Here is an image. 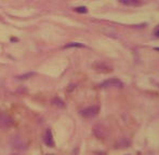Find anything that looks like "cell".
<instances>
[{
  "mask_svg": "<svg viewBox=\"0 0 159 155\" xmlns=\"http://www.w3.org/2000/svg\"><path fill=\"white\" fill-rule=\"evenodd\" d=\"M14 121L9 114H7L3 111H0V129H8L12 127Z\"/></svg>",
  "mask_w": 159,
  "mask_h": 155,
  "instance_id": "obj_1",
  "label": "cell"
},
{
  "mask_svg": "<svg viewBox=\"0 0 159 155\" xmlns=\"http://www.w3.org/2000/svg\"><path fill=\"white\" fill-rule=\"evenodd\" d=\"M123 86V83L120 80L116 79V78H111V79H108L105 80L104 82L100 84V87L101 88H121Z\"/></svg>",
  "mask_w": 159,
  "mask_h": 155,
  "instance_id": "obj_2",
  "label": "cell"
},
{
  "mask_svg": "<svg viewBox=\"0 0 159 155\" xmlns=\"http://www.w3.org/2000/svg\"><path fill=\"white\" fill-rule=\"evenodd\" d=\"M99 112V108L96 107V106H91V107H88L84 110L80 111V114L81 116H84V117H93V116H95Z\"/></svg>",
  "mask_w": 159,
  "mask_h": 155,
  "instance_id": "obj_3",
  "label": "cell"
},
{
  "mask_svg": "<svg viewBox=\"0 0 159 155\" xmlns=\"http://www.w3.org/2000/svg\"><path fill=\"white\" fill-rule=\"evenodd\" d=\"M43 142L49 148H52L54 146V140H53V135H52V131L50 128H48L45 130V136H43Z\"/></svg>",
  "mask_w": 159,
  "mask_h": 155,
  "instance_id": "obj_4",
  "label": "cell"
},
{
  "mask_svg": "<svg viewBox=\"0 0 159 155\" xmlns=\"http://www.w3.org/2000/svg\"><path fill=\"white\" fill-rule=\"evenodd\" d=\"M69 48H84V45L82 43H79V42H69V43L64 45V49Z\"/></svg>",
  "mask_w": 159,
  "mask_h": 155,
  "instance_id": "obj_5",
  "label": "cell"
},
{
  "mask_svg": "<svg viewBox=\"0 0 159 155\" xmlns=\"http://www.w3.org/2000/svg\"><path fill=\"white\" fill-rule=\"evenodd\" d=\"M119 2L125 6H135L138 3V0H119Z\"/></svg>",
  "mask_w": 159,
  "mask_h": 155,
  "instance_id": "obj_6",
  "label": "cell"
},
{
  "mask_svg": "<svg viewBox=\"0 0 159 155\" xmlns=\"http://www.w3.org/2000/svg\"><path fill=\"white\" fill-rule=\"evenodd\" d=\"M52 104H55V106H57V107H65V104H64V101L62 100V99H60L59 97H55V98L52 100Z\"/></svg>",
  "mask_w": 159,
  "mask_h": 155,
  "instance_id": "obj_7",
  "label": "cell"
},
{
  "mask_svg": "<svg viewBox=\"0 0 159 155\" xmlns=\"http://www.w3.org/2000/svg\"><path fill=\"white\" fill-rule=\"evenodd\" d=\"M35 75H36L35 72H28V73H24V75H18V79H20V80H25V79H29V78L34 77Z\"/></svg>",
  "mask_w": 159,
  "mask_h": 155,
  "instance_id": "obj_8",
  "label": "cell"
},
{
  "mask_svg": "<svg viewBox=\"0 0 159 155\" xmlns=\"http://www.w3.org/2000/svg\"><path fill=\"white\" fill-rule=\"evenodd\" d=\"M76 12H79V13H87V8L86 7H78V8H76L75 9Z\"/></svg>",
  "mask_w": 159,
  "mask_h": 155,
  "instance_id": "obj_9",
  "label": "cell"
},
{
  "mask_svg": "<svg viewBox=\"0 0 159 155\" xmlns=\"http://www.w3.org/2000/svg\"><path fill=\"white\" fill-rule=\"evenodd\" d=\"M154 35H155V37L159 38V25L155 28V30H154Z\"/></svg>",
  "mask_w": 159,
  "mask_h": 155,
  "instance_id": "obj_10",
  "label": "cell"
},
{
  "mask_svg": "<svg viewBox=\"0 0 159 155\" xmlns=\"http://www.w3.org/2000/svg\"><path fill=\"white\" fill-rule=\"evenodd\" d=\"M156 50H157V51H159V48H156Z\"/></svg>",
  "mask_w": 159,
  "mask_h": 155,
  "instance_id": "obj_11",
  "label": "cell"
},
{
  "mask_svg": "<svg viewBox=\"0 0 159 155\" xmlns=\"http://www.w3.org/2000/svg\"><path fill=\"white\" fill-rule=\"evenodd\" d=\"M12 155H18V154H12Z\"/></svg>",
  "mask_w": 159,
  "mask_h": 155,
  "instance_id": "obj_12",
  "label": "cell"
}]
</instances>
